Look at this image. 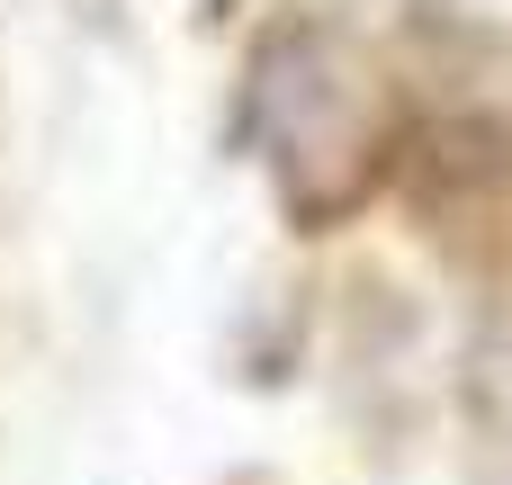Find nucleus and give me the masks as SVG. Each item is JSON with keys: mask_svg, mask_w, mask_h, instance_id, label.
Instances as JSON below:
<instances>
[{"mask_svg": "<svg viewBox=\"0 0 512 485\" xmlns=\"http://www.w3.org/2000/svg\"><path fill=\"white\" fill-rule=\"evenodd\" d=\"M234 135H243V153H261L297 234L360 216L396 171V117H387L378 72L351 54V36H333L315 18H279L252 45Z\"/></svg>", "mask_w": 512, "mask_h": 485, "instance_id": "obj_1", "label": "nucleus"}, {"mask_svg": "<svg viewBox=\"0 0 512 485\" xmlns=\"http://www.w3.org/2000/svg\"><path fill=\"white\" fill-rule=\"evenodd\" d=\"M396 171L423 198H450V189L477 198V189H495L512 171V144H504V126H486V117H432V126H414L396 144Z\"/></svg>", "mask_w": 512, "mask_h": 485, "instance_id": "obj_2", "label": "nucleus"}]
</instances>
